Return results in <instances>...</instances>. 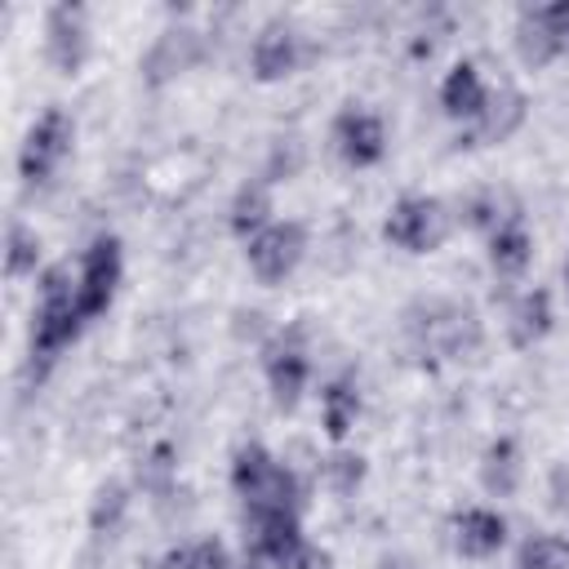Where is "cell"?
Here are the masks:
<instances>
[{
	"mask_svg": "<svg viewBox=\"0 0 569 569\" xmlns=\"http://www.w3.org/2000/svg\"><path fill=\"white\" fill-rule=\"evenodd\" d=\"M129 507H133V485L129 480H120V476H107L98 489H93V498H89V533L93 538H111L120 525H124V516H129Z\"/></svg>",
	"mask_w": 569,
	"mask_h": 569,
	"instance_id": "obj_23",
	"label": "cell"
},
{
	"mask_svg": "<svg viewBox=\"0 0 569 569\" xmlns=\"http://www.w3.org/2000/svg\"><path fill=\"white\" fill-rule=\"evenodd\" d=\"M511 569H569V542L560 533H529Z\"/></svg>",
	"mask_w": 569,
	"mask_h": 569,
	"instance_id": "obj_27",
	"label": "cell"
},
{
	"mask_svg": "<svg viewBox=\"0 0 569 569\" xmlns=\"http://www.w3.org/2000/svg\"><path fill=\"white\" fill-rule=\"evenodd\" d=\"M365 413V396H360V378L356 369H338L320 382V431L329 445H347V436L356 431Z\"/></svg>",
	"mask_w": 569,
	"mask_h": 569,
	"instance_id": "obj_20",
	"label": "cell"
},
{
	"mask_svg": "<svg viewBox=\"0 0 569 569\" xmlns=\"http://www.w3.org/2000/svg\"><path fill=\"white\" fill-rule=\"evenodd\" d=\"M329 147L342 160V169H351V173L378 169L387 160V147H391L387 120L369 102H342L329 120Z\"/></svg>",
	"mask_w": 569,
	"mask_h": 569,
	"instance_id": "obj_10",
	"label": "cell"
},
{
	"mask_svg": "<svg viewBox=\"0 0 569 569\" xmlns=\"http://www.w3.org/2000/svg\"><path fill=\"white\" fill-rule=\"evenodd\" d=\"M307 62V36L289 18H267L249 40V76L258 84H280Z\"/></svg>",
	"mask_w": 569,
	"mask_h": 569,
	"instance_id": "obj_13",
	"label": "cell"
},
{
	"mask_svg": "<svg viewBox=\"0 0 569 569\" xmlns=\"http://www.w3.org/2000/svg\"><path fill=\"white\" fill-rule=\"evenodd\" d=\"M89 329L80 298H76V271L71 262H49L36 276L31 298V325H27V365L36 378H44Z\"/></svg>",
	"mask_w": 569,
	"mask_h": 569,
	"instance_id": "obj_1",
	"label": "cell"
},
{
	"mask_svg": "<svg viewBox=\"0 0 569 569\" xmlns=\"http://www.w3.org/2000/svg\"><path fill=\"white\" fill-rule=\"evenodd\" d=\"M160 569H236V556L218 533H196L187 542H173L160 556Z\"/></svg>",
	"mask_w": 569,
	"mask_h": 569,
	"instance_id": "obj_24",
	"label": "cell"
},
{
	"mask_svg": "<svg viewBox=\"0 0 569 569\" xmlns=\"http://www.w3.org/2000/svg\"><path fill=\"white\" fill-rule=\"evenodd\" d=\"M525 120H529V98H525L520 89L502 84V89H493V98H489L485 116H480L476 124L458 129V138H453V142H458V151L502 147V142H511V138L525 129Z\"/></svg>",
	"mask_w": 569,
	"mask_h": 569,
	"instance_id": "obj_17",
	"label": "cell"
},
{
	"mask_svg": "<svg viewBox=\"0 0 569 569\" xmlns=\"http://www.w3.org/2000/svg\"><path fill=\"white\" fill-rule=\"evenodd\" d=\"M489 98H493V84L485 80V71H480V62H476V58H458V62H449V71H445V76H440V84H436L440 116H445V120H453L458 129L476 124V120L485 116Z\"/></svg>",
	"mask_w": 569,
	"mask_h": 569,
	"instance_id": "obj_16",
	"label": "cell"
},
{
	"mask_svg": "<svg viewBox=\"0 0 569 569\" xmlns=\"http://www.w3.org/2000/svg\"><path fill=\"white\" fill-rule=\"evenodd\" d=\"M40 53L44 62L76 80L93 58V13L80 0H53L40 18Z\"/></svg>",
	"mask_w": 569,
	"mask_h": 569,
	"instance_id": "obj_7",
	"label": "cell"
},
{
	"mask_svg": "<svg viewBox=\"0 0 569 569\" xmlns=\"http://www.w3.org/2000/svg\"><path fill=\"white\" fill-rule=\"evenodd\" d=\"M507 538H511V520L493 502L458 507L449 520V542L462 560H493L507 547Z\"/></svg>",
	"mask_w": 569,
	"mask_h": 569,
	"instance_id": "obj_15",
	"label": "cell"
},
{
	"mask_svg": "<svg viewBox=\"0 0 569 569\" xmlns=\"http://www.w3.org/2000/svg\"><path fill=\"white\" fill-rule=\"evenodd\" d=\"M511 44L529 71H542V67L569 58V0H547V4L520 9L516 27H511Z\"/></svg>",
	"mask_w": 569,
	"mask_h": 569,
	"instance_id": "obj_11",
	"label": "cell"
},
{
	"mask_svg": "<svg viewBox=\"0 0 569 569\" xmlns=\"http://www.w3.org/2000/svg\"><path fill=\"white\" fill-rule=\"evenodd\" d=\"M258 365H262V382H267V396L276 405V413H293L307 391H311V378H316V360H311V333L302 320L276 329L262 347H258Z\"/></svg>",
	"mask_w": 569,
	"mask_h": 569,
	"instance_id": "obj_3",
	"label": "cell"
},
{
	"mask_svg": "<svg viewBox=\"0 0 569 569\" xmlns=\"http://www.w3.org/2000/svg\"><path fill=\"white\" fill-rule=\"evenodd\" d=\"M485 262L493 271V280L502 284H520L529 262H533V227L520 213V204H511L489 231H485Z\"/></svg>",
	"mask_w": 569,
	"mask_h": 569,
	"instance_id": "obj_14",
	"label": "cell"
},
{
	"mask_svg": "<svg viewBox=\"0 0 569 569\" xmlns=\"http://www.w3.org/2000/svg\"><path fill=\"white\" fill-rule=\"evenodd\" d=\"M556 333V298L547 284H529L507 307V342L516 351H533Z\"/></svg>",
	"mask_w": 569,
	"mask_h": 569,
	"instance_id": "obj_19",
	"label": "cell"
},
{
	"mask_svg": "<svg viewBox=\"0 0 569 569\" xmlns=\"http://www.w3.org/2000/svg\"><path fill=\"white\" fill-rule=\"evenodd\" d=\"M200 58H204V36H200V31H191V27H164V31L151 40V49L142 53L138 67H142V80L160 89V84L187 76Z\"/></svg>",
	"mask_w": 569,
	"mask_h": 569,
	"instance_id": "obj_18",
	"label": "cell"
},
{
	"mask_svg": "<svg viewBox=\"0 0 569 569\" xmlns=\"http://www.w3.org/2000/svg\"><path fill=\"white\" fill-rule=\"evenodd\" d=\"M227 485L240 498V507H284V511H307V485L302 476L280 462L262 440L236 445L227 462Z\"/></svg>",
	"mask_w": 569,
	"mask_h": 569,
	"instance_id": "obj_2",
	"label": "cell"
},
{
	"mask_svg": "<svg viewBox=\"0 0 569 569\" xmlns=\"http://www.w3.org/2000/svg\"><path fill=\"white\" fill-rule=\"evenodd\" d=\"M244 249V267L262 289H280L298 276V267L307 262L311 249V231L302 218H276L267 231H258Z\"/></svg>",
	"mask_w": 569,
	"mask_h": 569,
	"instance_id": "obj_8",
	"label": "cell"
},
{
	"mask_svg": "<svg viewBox=\"0 0 569 569\" xmlns=\"http://www.w3.org/2000/svg\"><path fill=\"white\" fill-rule=\"evenodd\" d=\"M565 293H569V258H565Z\"/></svg>",
	"mask_w": 569,
	"mask_h": 569,
	"instance_id": "obj_30",
	"label": "cell"
},
{
	"mask_svg": "<svg viewBox=\"0 0 569 569\" xmlns=\"http://www.w3.org/2000/svg\"><path fill=\"white\" fill-rule=\"evenodd\" d=\"M476 480L489 498H516L525 480V453L516 436H493L476 462Z\"/></svg>",
	"mask_w": 569,
	"mask_h": 569,
	"instance_id": "obj_22",
	"label": "cell"
},
{
	"mask_svg": "<svg viewBox=\"0 0 569 569\" xmlns=\"http://www.w3.org/2000/svg\"><path fill=\"white\" fill-rule=\"evenodd\" d=\"M120 284H124V240L116 231L89 236V244L76 258V298L89 325L116 307Z\"/></svg>",
	"mask_w": 569,
	"mask_h": 569,
	"instance_id": "obj_6",
	"label": "cell"
},
{
	"mask_svg": "<svg viewBox=\"0 0 569 569\" xmlns=\"http://www.w3.org/2000/svg\"><path fill=\"white\" fill-rule=\"evenodd\" d=\"M276 222V196H271V182L267 178H244L231 200H227V231L249 244L258 231H267Z\"/></svg>",
	"mask_w": 569,
	"mask_h": 569,
	"instance_id": "obj_21",
	"label": "cell"
},
{
	"mask_svg": "<svg viewBox=\"0 0 569 569\" xmlns=\"http://www.w3.org/2000/svg\"><path fill=\"white\" fill-rule=\"evenodd\" d=\"M320 471H325V489H329L333 498H356V489H360L365 476H369V462H365V453L333 445V453L325 458Z\"/></svg>",
	"mask_w": 569,
	"mask_h": 569,
	"instance_id": "obj_26",
	"label": "cell"
},
{
	"mask_svg": "<svg viewBox=\"0 0 569 569\" xmlns=\"http://www.w3.org/2000/svg\"><path fill=\"white\" fill-rule=\"evenodd\" d=\"M307 542L311 538L302 529V511L244 507V560L253 569H289Z\"/></svg>",
	"mask_w": 569,
	"mask_h": 569,
	"instance_id": "obj_9",
	"label": "cell"
},
{
	"mask_svg": "<svg viewBox=\"0 0 569 569\" xmlns=\"http://www.w3.org/2000/svg\"><path fill=\"white\" fill-rule=\"evenodd\" d=\"M289 569H333V551H329V547L307 542V547L293 556V565H289Z\"/></svg>",
	"mask_w": 569,
	"mask_h": 569,
	"instance_id": "obj_29",
	"label": "cell"
},
{
	"mask_svg": "<svg viewBox=\"0 0 569 569\" xmlns=\"http://www.w3.org/2000/svg\"><path fill=\"white\" fill-rule=\"evenodd\" d=\"M71 151H76V116L58 102L36 111L22 142H18V182H22V191H44L62 173Z\"/></svg>",
	"mask_w": 569,
	"mask_h": 569,
	"instance_id": "obj_4",
	"label": "cell"
},
{
	"mask_svg": "<svg viewBox=\"0 0 569 569\" xmlns=\"http://www.w3.org/2000/svg\"><path fill=\"white\" fill-rule=\"evenodd\" d=\"M249 569H253V565H249Z\"/></svg>",
	"mask_w": 569,
	"mask_h": 569,
	"instance_id": "obj_31",
	"label": "cell"
},
{
	"mask_svg": "<svg viewBox=\"0 0 569 569\" xmlns=\"http://www.w3.org/2000/svg\"><path fill=\"white\" fill-rule=\"evenodd\" d=\"M422 320L413 311H405V329L413 338L418 351H431V356H462L467 347H476L480 329H476V316L458 302H418Z\"/></svg>",
	"mask_w": 569,
	"mask_h": 569,
	"instance_id": "obj_12",
	"label": "cell"
},
{
	"mask_svg": "<svg viewBox=\"0 0 569 569\" xmlns=\"http://www.w3.org/2000/svg\"><path fill=\"white\" fill-rule=\"evenodd\" d=\"M453 231V213L440 196L431 191H405L387 204L382 213V240L409 258H427L436 253Z\"/></svg>",
	"mask_w": 569,
	"mask_h": 569,
	"instance_id": "obj_5",
	"label": "cell"
},
{
	"mask_svg": "<svg viewBox=\"0 0 569 569\" xmlns=\"http://www.w3.org/2000/svg\"><path fill=\"white\" fill-rule=\"evenodd\" d=\"M40 258H44L40 231H36L31 222L13 218L9 231H4V276H9V280H36V276L44 271Z\"/></svg>",
	"mask_w": 569,
	"mask_h": 569,
	"instance_id": "obj_25",
	"label": "cell"
},
{
	"mask_svg": "<svg viewBox=\"0 0 569 569\" xmlns=\"http://www.w3.org/2000/svg\"><path fill=\"white\" fill-rule=\"evenodd\" d=\"M173 476H178V462H173V445H169V440L151 445V449H147V458H142V467H138V485H142L147 493H169Z\"/></svg>",
	"mask_w": 569,
	"mask_h": 569,
	"instance_id": "obj_28",
	"label": "cell"
}]
</instances>
